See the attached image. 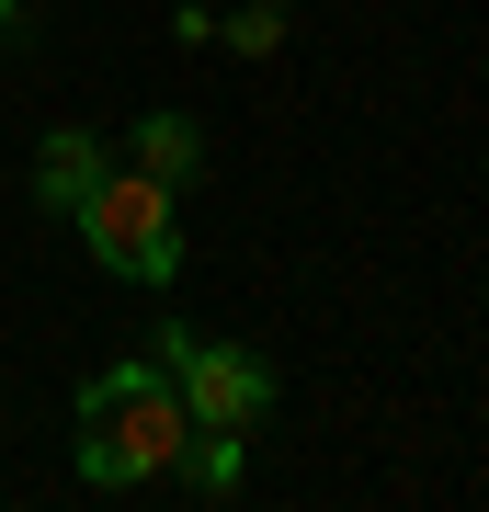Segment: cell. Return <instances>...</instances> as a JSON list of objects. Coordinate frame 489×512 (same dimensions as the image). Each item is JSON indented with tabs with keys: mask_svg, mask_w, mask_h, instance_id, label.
Wrapping results in <instances>:
<instances>
[{
	"mask_svg": "<svg viewBox=\"0 0 489 512\" xmlns=\"http://www.w3.org/2000/svg\"><path fill=\"white\" fill-rule=\"evenodd\" d=\"M182 387L160 353H126V365L80 376V478L91 490H148V478H171L182 456Z\"/></svg>",
	"mask_w": 489,
	"mask_h": 512,
	"instance_id": "6da1fadb",
	"label": "cell"
},
{
	"mask_svg": "<svg viewBox=\"0 0 489 512\" xmlns=\"http://www.w3.org/2000/svg\"><path fill=\"white\" fill-rule=\"evenodd\" d=\"M69 228L91 239V262L126 274V285H171L182 274V194L148 183L137 160H103V183L69 205Z\"/></svg>",
	"mask_w": 489,
	"mask_h": 512,
	"instance_id": "7a4b0ae2",
	"label": "cell"
},
{
	"mask_svg": "<svg viewBox=\"0 0 489 512\" xmlns=\"http://www.w3.org/2000/svg\"><path fill=\"white\" fill-rule=\"evenodd\" d=\"M148 353L171 365L182 387V421H205V433H262L273 421V365L262 353H239V342H194V330H148Z\"/></svg>",
	"mask_w": 489,
	"mask_h": 512,
	"instance_id": "3957f363",
	"label": "cell"
},
{
	"mask_svg": "<svg viewBox=\"0 0 489 512\" xmlns=\"http://www.w3.org/2000/svg\"><path fill=\"white\" fill-rule=\"evenodd\" d=\"M103 160H114V148L91 137V126H46V137H35V205H46V217H69V205L103 183Z\"/></svg>",
	"mask_w": 489,
	"mask_h": 512,
	"instance_id": "277c9868",
	"label": "cell"
},
{
	"mask_svg": "<svg viewBox=\"0 0 489 512\" xmlns=\"http://www.w3.org/2000/svg\"><path fill=\"white\" fill-rule=\"evenodd\" d=\"M171 478H182V501H239V478H251V433H182V456H171Z\"/></svg>",
	"mask_w": 489,
	"mask_h": 512,
	"instance_id": "5b68a950",
	"label": "cell"
},
{
	"mask_svg": "<svg viewBox=\"0 0 489 512\" xmlns=\"http://www.w3.org/2000/svg\"><path fill=\"white\" fill-rule=\"evenodd\" d=\"M126 160L148 171V183H194V171H205V126H194V114H137V137H126Z\"/></svg>",
	"mask_w": 489,
	"mask_h": 512,
	"instance_id": "8992f818",
	"label": "cell"
},
{
	"mask_svg": "<svg viewBox=\"0 0 489 512\" xmlns=\"http://www.w3.org/2000/svg\"><path fill=\"white\" fill-rule=\"evenodd\" d=\"M217 35H228L239 57H273V46H285V0H239V12L217 23Z\"/></svg>",
	"mask_w": 489,
	"mask_h": 512,
	"instance_id": "52a82bcc",
	"label": "cell"
},
{
	"mask_svg": "<svg viewBox=\"0 0 489 512\" xmlns=\"http://www.w3.org/2000/svg\"><path fill=\"white\" fill-rule=\"evenodd\" d=\"M0 35H23V0H0Z\"/></svg>",
	"mask_w": 489,
	"mask_h": 512,
	"instance_id": "ba28073f",
	"label": "cell"
}]
</instances>
